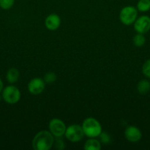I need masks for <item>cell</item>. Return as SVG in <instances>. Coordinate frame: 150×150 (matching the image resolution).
I'll return each mask as SVG.
<instances>
[{"instance_id":"1","label":"cell","mask_w":150,"mask_h":150,"mask_svg":"<svg viewBox=\"0 0 150 150\" xmlns=\"http://www.w3.org/2000/svg\"><path fill=\"white\" fill-rule=\"evenodd\" d=\"M54 136L49 130H41L32 141V146L34 150H49L54 145Z\"/></svg>"},{"instance_id":"2","label":"cell","mask_w":150,"mask_h":150,"mask_svg":"<svg viewBox=\"0 0 150 150\" xmlns=\"http://www.w3.org/2000/svg\"><path fill=\"white\" fill-rule=\"evenodd\" d=\"M82 130L85 136L88 138H97L102 132L101 124L96 119L88 117L85 119L82 124Z\"/></svg>"},{"instance_id":"3","label":"cell","mask_w":150,"mask_h":150,"mask_svg":"<svg viewBox=\"0 0 150 150\" xmlns=\"http://www.w3.org/2000/svg\"><path fill=\"white\" fill-rule=\"evenodd\" d=\"M1 95L4 102L10 105L17 103L21 99L20 90L13 85H9L4 87Z\"/></svg>"},{"instance_id":"4","label":"cell","mask_w":150,"mask_h":150,"mask_svg":"<svg viewBox=\"0 0 150 150\" xmlns=\"http://www.w3.org/2000/svg\"><path fill=\"white\" fill-rule=\"evenodd\" d=\"M138 18V10L133 6H126L121 10L119 19L123 24L129 26L132 24Z\"/></svg>"},{"instance_id":"5","label":"cell","mask_w":150,"mask_h":150,"mask_svg":"<svg viewBox=\"0 0 150 150\" xmlns=\"http://www.w3.org/2000/svg\"><path fill=\"white\" fill-rule=\"evenodd\" d=\"M65 136L71 142H78L82 140L85 136L82 125L77 124H73L66 127Z\"/></svg>"},{"instance_id":"6","label":"cell","mask_w":150,"mask_h":150,"mask_svg":"<svg viewBox=\"0 0 150 150\" xmlns=\"http://www.w3.org/2000/svg\"><path fill=\"white\" fill-rule=\"evenodd\" d=\"M66 125L63 120L54 118L49 123V129L54 137H62L64 136L66 130Z\"/></svg>"},{"instance_id":"7","label":"cell","mask_w":150,"mask_h":150,"mask_svg":"<svg viewBox=\"0 0 150 150\" xmlns=\"http://www.w3.org/2000/svg\"><path fill=\"white\" fill-rule=\"evenodd\" d=\"M134 29L137 33L146 34L150 30V17L141 16L134 22Z\"/></svg>"},{"instance_id":"8","label":"cell","mask_w":150,"mask_h":150,"mask_svg":"<svg viewBox=\"0 0 150 150\" xmlns=\"http://www.w3.org/2000/svg\"><path fill=\"white\" fill-rule=\"evenodd\" d=\"M46 87V83L44 79L41 78H34L28 83V91L34 95H38L42 93Z\"/></svg>"},{"instance_id":"9","label":"cell","mask_w":150,"mask_h":150,"mask_svg":"<svg viewBox=\"0 0 150 150\" xmlns=\"http://www.w3.org/2000/svg\"><path fill=\"white\" fill-rule=\"evenodd\" d=\"M125 139L130 142H138L142 139V133L138 127L129 125L126 127L124 130Z\"/></svg>"},{"instance_id":"10","label":"cell","mask_w":150,"mask_h":150,"mask_svg":"<svg viewBox=\"0 0 150 150\" xmlns=\"http://www.w3.org/2000/svg\"><path fill=\"white\" fill-rule=\"evenodd\" d=\"M61 23V19L60 16L55 13H51L47 16L45 19V26L47 29L50 31H54L58 29Z\"/></svg>"},{"instance_id":"11","label":"cell","mask_w":150,"mask_h":150,"mask_svg":"<svg viewBox=\"0 0 150 150\" xmlns=\"http://www.w3.org/2000/svg\"><path fill=\"white\" fill-rule=\"evenodd\" d=\"M84 149L85 150H100L101 149V144L96 138H89L84 144Z\"/></svg>"},{"instance_id":"12","label":"cell","mask_w":150,"mask_h":150,"mask_svg":"<svg viewBox=\"0 0 150 150\" xmlns=\"http://www.w3.org/2000/svg\"><path fill=\"white\" fill-rule=\"evenodd\" d=\"M19 77H20V73L16 67L10 68L6 73V79L10 84H13V83L17 82L19 81Z\"/></svg>"},{"instance_id":"13","label":"cell","mask_w":150,"mask_h":150,"mask_svg":"<svg viewBox=\"0 0 150 150\" xmlns=\"http://www.w3.org/2000/svg\"><path fill=\"white\" fill-rule=\"evenodd\" d=\"M137 90L141 95H146L150 91V82L148 80L143 79L137 84Z\"/></svg>"},{"instance_id":"14","label":"cell","mask_w":150,"mask_h":150,"mask_svg":"<svg viewBox=\"0 0 150 150\" xmlns=\"http://www.w3.org/2000/svg\"><path fill=\"white\" fill-rule=\"evenodd\" d=\"M137 10L141 13H146L150 10V0H139L137 3Z\"/></svg>"},{"instance_id":"15","label":"cell","mask_w":150,"mask_h":150,"mask_svg":"<svg viewBox=\"0 0 150 150\" xmlns=\"http://www.w3.org/2000/svg\"><path fill=\"white\" fill-rule=\"evenodd\" d=\"M132 41H133V44L136 47H142L146 42V38L144 37V34L137 33L133 37Z\"/></svg>"},{"instance_id":"16","label":"cell","mask_w":150,"mask_h":150,"mask_svg":"<svg viewBox=\"0 0 150 150\" xmlns=\"http://www.w3.org/2000/svg\"><path fill=\"white\" fill-rule=\"evenodd\" d=\"M15 0H0V8L4 10H8L14 5Z\"/></svg>"},{"instance_id":"17","label":"cell","mask_w":150,"mask_h":150,"mask_svg":"<svg viewBox=\"0 0 150 150\" xmlns=\"http://www.w3.org/2000/svg\"><path fill=\"white\" fill-rule=\"evenodd\" d=\"M44 81L46 83H52L57 79V76L53 72H48L44 76Z\"/></svg>"},{"instance_id":"18","label":"cell","mask_w":150,"mask_h":150,"mask_svg":"<svg viewBox=\"0 0 150 150\" xmlns=\"http://www.w3.org/2000/svg\"><path fill=\"white\" fill-rule=\"evenodd\" d=\"M142 73L146 78L150 79V59L145 61L143 64Z\"/></svg>"},{"instance_id":"19","label":"cell","mask_w":150,"mask_h":150,"mask_svg":"<svg viewBox=\"0 0 150 150\" xmlns=\"http://www.w3.org/2000/svg\"><path fill=\"white\" fill-rule=\"evenodd\" d=\"M99 137L100 142L102 144H108L111 142V138L106 132H101Z\"/></svg>"},{"instance_id":"20","label":"cell","mask_w":150,"mask_h":150,"mask_svg":"<svg viewBox=\"0 0 150 150\" xmlns=\"http://www.w3.org/2000/svg\"><path fill=\"white\" fill-rule=\"evenodd\" d=\"M53 146L57 149H63L65 148V142L62 140L61 137H55Z\"/></svg>"},{"instance_id":"21","label":"cell","mask_w":150,"mask_h":150,"mask_svg":"<svg viewBox=\"0 0 150 150\" xmlns=\"http://www.w3.org/2000/svg\"><path fill=\"white\" fill-rule=\"evenodd\" d=\"M3 89H4V83H3L2 80L0 79V94H1V92H2Z\"/></svg>"}]
</instances>
